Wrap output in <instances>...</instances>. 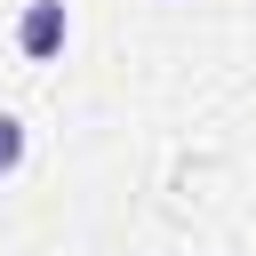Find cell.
<instances>
[{"mask_svg": "<svg viewBox=\"0 0 256 256\" xmlns=\"http://www.w3.org/2000/svg\"><path fill=\"white\" fill-rule=\"evenodd\" d=\"M24 144H32V136H24V120H16V112H0V184L24 168Z\"/></svg>", "mask_w": 256, "mask_h": 256, "instance_id": "2", "label": "cell"}, {"mask_svg": "<svg viewBox=\"0 0 256 256\" xmlns=\"http://www.w3.org/2000/svg\"><path fill=\"white\" fill-rule=\"evenodd\" d=\"M64 40H72L64 0H24V16H16V56H24V64H56Z\"/></svg>", "mask_w": 256, "mask_h": 256, "instance_id": "1", "label": "cell"}]
</instances>
